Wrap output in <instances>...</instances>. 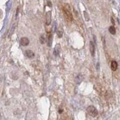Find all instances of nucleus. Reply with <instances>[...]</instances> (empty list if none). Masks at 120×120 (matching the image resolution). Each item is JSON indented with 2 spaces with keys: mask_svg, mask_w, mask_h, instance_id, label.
<instances>
[{
  "mask_svg": "<svg viewBox=\"0 0 120 120\" xmlns=\"http://www.w3.org/2000/svg\"><path fill=\"white\" fill-rule=\"evenodd\" d=\"M62 12L64 15V17L65 19L68 21V22H71V21L73 20V17H72V14L71 12V10H70V7L69 5L65 3L62 5Z\"/></svg>",
  "mask_w": 120,
  "mask_h": 120,
  "instance_id": "1",
  "label": "nucleus"
},
{
  "mask_svg": "<svg viewBox=\"0 0 120 120\" xmlns=\"http://www.w3.org/2000/svg\"><path fill=\"white\" fill-rule=\"evenodd\" d=\"M87 112L90 116H91L93 117L97 116L98 114V111L97 110V108L94 106H88L87 108Z\"/></svg>",
  "mask_w": 120,
  "mask_h": 120,
  "instance_id": "2",
  "label": "nucleus"
},
{
  "mask_svg": "<svg viewBox=\"0 0 120 120\" xmlns=\"http://www.w3.org/2000/svg\"><path fill=\"white\" fill-rule=\"evenodd\" d=\"M30 43V40L27 37H22L20 40V44L22 46H27Z\"/></svg>",
  "mask_w": 120,
  "mask_h": 120,
  "instance_id": "3",
  "label": "nucleus"
},
{
  "mask_svg": "<svg viewBox=\"0 0 120 120\" xmlns=\"http://www.w3.org/2000/svg\"><path fill=\"white\" fill-rule=\"evenodd\" d=\"M51 23V11H48L46 14V24L49 25Z\"/></svg>",
  "mask_w": 120,
  "mask_h": 120,
  "instance_id": "4",
  "label": "nucleus"
},
{
  "mask_svg": "<svg viewBox=\"0 0 120 120\" xmlns=\"http://www.w3.org/2000/svg\"><path fill=\"white\" fill-rule=\"evenodd\" d=\"M25 55L27 56L28 58H33V57L35 56V54L33 53V51L30 50H27L25 51Z\"/></svg>",
  "mask_w": 120,
  "mask_h": 120,
  "instance_id": "5",
  "label": "nucleus"
},
{
  "mask_svg": "<svg viewBox=\"0 0 120 120\" xmlns=\"http://www.w3.org/2000/svg\"><path fill=\"white\" fill-rule=\"evenodd\" d=\"M90 50H91V54L92 56H94L95 53V46L94 44L93 43V41H90Z\"/></svg>",
  "mask_w": 120,
  "mask_h": 120,
  "instance_id": "6",
  "label": "nucleus"
},
{
  "mask_svg": "<svg viewBox=\"0 0 120 120\" xmlns=\"http://www.w3.org/2000/svg\"><path fill=\"white\" fill-rule=\"evenodd\" d=\"M111 67L113 70H116L118 67V64L116 61H112L111 63Z\"/></svg>",
  "mask_w": 120,
  "mask_h": 120,
  "instance_id": "7",
  "label": "nucleus"
},
{
  "mask_svg": "<svg viewBox=\"0 0 120 120\" xmlns=\"http://www.w3.org/2000/svg\"><path fill=\"white\" fill-rule=\"evenodd\" d=\"M60 45H57V46L55 48V50H54V55L55 56H58L59 54V50H60Z\"/></svg>",
  "mask_w": 120,
  "mask_h": 120,
  "instance_id": "8",
  "label": "nucleus"
},
{
  "mask_svg": "<svg viewBox=\"0 0 120 120\" xmlns=\"http://www.w3.org/2000/svg\"><path fill=\"white\" fill-rule=\"evenodd\" d=\"M109 32H110L111 34L114 35L116 33V28L113 27V26H111L110 28H109Z\"/></svg>",
  "mask_w": 120,
  "mask_h": 120,
  "instance_id": "9",
  "label": "nucleus"
},
{
  "mask_svg": "<svg viewBox=\"0 0 120 120\" xmlns=\"http://www.w3.org/2000/svg\"><path fill=\"white\" fill-rule=\"evenodd\" d=\"M63 32H64V30H63L60 28H59L58 30V35L59 37H61V36H63Z\"/></svg>",
  "mask_w": 120,
  "mask_h": 120,
  "instance_id": "10",
  "label": "nucleus"
},
{
  "mask_svg": "<svg viewBox=\"0 0 120 120\" xmlns=\"http://www.w3.org/2000/svg\"><path fill=\"white\" fill-rule=\"evenodd\" d=\"M48 41H49L48 45H49V46H50L51 44H52V33H50L49 34V36H48Z\"/></svg>",
  "mask_w": 120,
  "mask_h": 120,
  "instance_id": "11",
  "label": "nucleus"
},
{
  "mask_svg": "<svg viewBox=\"0 0 120 120\" xmlns=\"http://www.w3.org/2000/svg\"><path fill=\"white\" fill-rule=\"evenodd\" d=\"M41 42L42 43V44H44V42H45V40H44V37L43 36H41Z\"/></svg>",
  "mask_w": 120,
  "mask_h": 120,
  "instance_id": "12",
  "label": "nucleus"
},
{
  "mask_svg": "<svg viewBox=\"0 0 120 120\" xmlns=\"http://www.w3.org/2000/svg\"><path fill=\"white\" fill-rule=\"evenodd\" d=\"M2 17V11L0 10V19H1Z\"/></svg>",
  "mask_w": 120,
  "mask_h": 120,
  "instance_id": "13",
  "label": "nucleus"
}]
</instances>
